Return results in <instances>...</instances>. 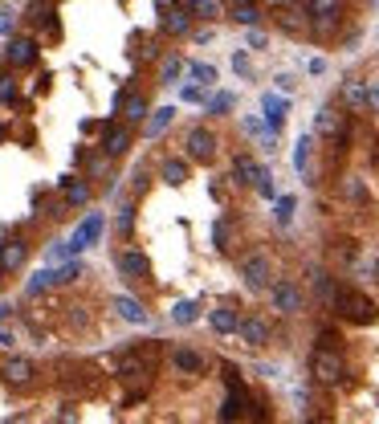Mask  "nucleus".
Wrapping results in <instances>:
<instances>
[{"mask_svg":"<svg viewBox=\"0 0 379 424\" xmlns=\"http://www.w3.org/2000/svg\"><path fill=\"white\" fill-rule=\"evenodd\" d=\"M330 306L339 310L346 323H359V326H371L379 318V306L367 298V294H359V290H334Z\"/></svg>","mask_w":379,"mask_h":424,"instance_id":"1","label":"nucleus"},{"mask_svg":"<svg viewBox=\"0 0 379 424\" xmlns=\"http://www.w3.org/2000/svg\"><path fill=\"white\" fill-rule=\"evenodd\" d=\"M310 375L318 384H339L346 375V363H343V355H339V347H318L310 355Z\"/></svg>","mask_w":379,"mask_h":424,"instance_id":"2","label":"nucleus"},{"mask_svg":"<svg viewBox=\"0 0 379 424\" xmlns=\"http://www.w3.org/2000/svg\"><path fill=\"white\" fill-rule=\"evenodd\" d=\"M78 274H82V265H78V261H69V265H62V269H37V274L29 277L25 294H29V298H37V294L53 290V286H62V281H74Z\"/></svg>","mask_w":379,"mask_h":424,"instance_id":"3","label":"nucleus"},{"mask_svg":"<svg viewBox=\"0 0 379 424\" xmlns=\"http://www.w3.org/2000/svg\"><path fill=\"white\" fill-rule=\"evenodd\" d=\"M314 130H318L322 139H330V143H343L346 139V114L334 111V106H322L318 118H314Z\"/></svg>","mask_w":379,"mask_h":424,"instance_id":"4","label":"nucleus"},{"mask_svg":"<svg viewBox=\"0 0 379 424\" xmlns=\"http://www.w3.org/2000/svg\"><path fill=\"white\" fill-rule=\"evenodd\" d=\"M241 277H245L249 290H269V257H265V253L241 257Z\"/></svg>","mask_w":379,"mask_h":424,"instance_id":"5","label":"nucleus"},{"mask_svg":"<svg viewBox=\"0 0 379 424\" xmlns=\"http://www.w3.org/2000/svg\"><path fill=\"white\" fill-rule=\"evenodd\" d=\"M183 147H188V155H192L196 163H213L216 135H213V130H204V127H192V130H188V139H183Z\"/></svg>","mask_w":379,"mask_h":424,"instance_id":"6","label":"nucleus"},{"mask_svg":"<svg viewBox=\"0 0 379 424\" xmlns=\"http://www.w3.org/2000/svg\"><path fill=\"white\" fill-rule=\"evenodd\" d=\"M102 225H106V221H102V212H90L82 225H78V233H74V237L66 241V245H69V253H82V249H90V245L102 237Z\"/></svg>","mask_w":379,"mask_h":424,"instance_id":"7","label":"nucleus"},{"mask_svg":"<svg viewBox=\"0 0 379 424\" xmlns=\"http://www.w3.org/2000/svg\"><path fill=\"white\" fill-rule=\"evenodd\" d=\"M306 16L318 29H334L343 16V0H306Z\"/></svg>","mask_w":379,"mask_h":424,"instance_id":"8","label":"nucleus"},{"mask_svg":"<svg viewBox=\"0 0 379 424\" xmlns=\"http://www.w3.org/2000/svg\"><path fill=\"white\" fill-rule=\"evenodd\" d=\"M37 62V41L33 37H13L9 41V65L13 69H29Z\"/></svg>","mask_w":379,"mask_h":424,"instance_id":"9","label":"nucleus"},{"mask_svg":"<svg viewBox=\"0 0 379 424\" xmlns=\"http://www.w3.org/2000/svg\"><path fill=\"white\" fill-rule=\"evenodd\" d=\"M269 294H273V306H278L281 314H298V310H302V290L290 286V281H273Z\"/></svg>","mask_w":379,"mask_h":424,"instance_id":"10","label":"nucleus"},{"mask_svg":"<svg viewBox=\"0 0 379 424\" xmlns=\"http://www.w3.org/2000/svg\"><path fill=\"white\" fill-rule=\"evenodd\" d=\"M127 147H131V130L123 127V123H111V127H106V135H102V151L115 160V155H123Z\"/></svg>","mask_w":379,"mask_h":424,"instance_id":"11","label":"nucleus"},{"mask_svg":"<svg viewBox=\"0 0 379 424\" xmlns=\"http://www.w3.org/2000/svg\"><path fill=\"white\" fill-rule=\"evenodd\" d=\"M0 375H4V379H9V384H29V379H33V363H29V359H21V355H13V359H4V367H0Z\"/></svg>","mask_w":379,"mask_h":424,"instance_id":"12","label":"nucleus"},{"mask_svg":"<svg viewBox=\"0 0 379 424\" xmlns=\"http://www.w3.org/2000/svg\"><path fill=\"white\" fill-rule=\"evenodd\" d=\"M118 269H123L127 277H147L151 261L143 257V253H135V249H123V253H118Z\"/></svg>","mask_w":379,"mask_h":424,"instance_id":"13","label":"nucleus"},{"mask_svg":"<svg viewBox=\"0 0 379 424\" xmlns=\"http://www.w3.org/2000/svg\"><path fill=\"white\" fill-rule=\"evenodd\" d=\"M237 335H241L249 347H261V342H269V326H265L261 318H241V323H237Z\"/></svg>","mask_w":379,"mask_h":424,"instance_id":"14","label":"nucleus"},{"mask_svg":"<svg viewBox=\"0 0 379 424\" xmlns=\"http://www.w3.org/2000/svg\"><path fill=\"white\" fill-rule=\"evenodd\" d=\"M261 172H265V167H257L253 155H237V160H232V176H237V184H253V188H257Z\"/></svg>","mask_w":379,"mask_h":424,"instance_id":"15","label":"nucleus"},{"mask_svg":"<svg viewBox=\"0 0 379 424\" xmlns=\"http://www.w3.org/2000/svg\"><path fill=\"white\" fill-rule=\"evenodd\" d=\"M115 310H118V318H127V323H135V326L147 323V310H143V302H135V298H127V294H118V298H115Z\"/></svg>","mask_w":379,"mask_h":424,"instance_id":"16","label":"nucleus"},{"mask_svg":"<svg viewBox=\"0 0 379 424\" xmlns=\"http://www.w3.org/2000/svg\"><path fill=\"white\" fill-rule=\"evenodd\" d=\"M188 25H192V21H188V13H183V9H164V13H159V29L171 33V37H183V33H188Z\"/></svg>","mask_w":379,"mask_h":424,"instance_id":"17","label":"nucleus"},{"mask_svg":"<svg viewBox=\"0 0 379 424\" xmlns=\"http://www.w3.org/2000/svg\"><path fill=\"white\" fill-rule=\"evenodd\" d=\"M171 363H176L183 375H200V372H204V355H200V351H192V347H180V351L171 355Z\"/></svg>","mask_w":379,"mask_h":424,"instance_id":"18","label":"nucleus"},{"mask_svg":"<svg viewBox=\"0 0 379 424\" xmlns=\"http://www.w3.org/2000/svg\"><path fill=\"white\" fill-rule=\"evenodd\" d=\"M208 318H213V330H216V335H232V330H237V323H241V314H237L232 306H216Z\"/></svg>","mask_w":379,"mask_h":424,"instance_id":"19","label":"nucleus"},{"mask_svg":"<svg viewBox=\"0 0 379 424\" xmlns=\"http://www.w3.org/2000/svg\"><path fill=\"white\" fill-rule=\"evenodd\" d=\"M21 261H25V245H21V241H4V245H0V269H4V274L21 269Z\"/></svg>","mask_w":379,"mask_h":424,"instance_id":"20","label":"nucleus"},{"mask_svg":"<svg viewBox=\"0 0 379 424\" xmlns=\"http://www.w3.org/2000/svg\"><path fill=\"white\" fill-rule=\"evenodd\" d=\"M232 21L253 29V25L261 21V4H257V0H237V4H232Z\"/></svg>","mask_w":379,"mask_h":424,"instance_id":"21","label":"nucleus"},{"mask_svg":"<svg viewBox=\"0 0 379 424\" xmlns=\"http://www.w3.org/2000/svg\"><path fill=\"white\" fill-rule=\"evenodd\" d=\"M62 196H66L69 204H78V208H82L86 200H90V188H86L78 176H62Z\"/></svg>","mask_w":379,"mask_h":424,"instance_id":"22","label":"nucleus"},{"mask_svg":"<svg viewBox=\"0 0 379 424\" xmlns=\"http://www.w3.org/2000/svg\"><path fill=\"white\" fill-rule=\"evenodd\" d=\"M343 102L351 106V111H367V82H346L343 86Z\"/></svg>","mask_w":379,"mask_h":424,"instance_id":"23","label":"nucleus"},{"mask_svg":"<svg viewBox=\"0 0 379 424\" xmlns=\"http://www.w3.org/2000/svg\"><path fill=\"white\" fill-rule=\"evenodd\" d=\"M147 375H151L147 355H127L123 359V379H147Z\"/></svg>","mask_w":379,"mask_h":424,"instance_id":"24","label":"nucleus"},{"mask_svg":"<svg viewBox=\"0 0 379 424\" xmlns=\"http://www.w3.org/2000/svg\"><path fill=\"white\" fill-rule=\"evenodd\" d=\"M171 118H176V111H171V106H159V111L147 118V139H159V135L171 127Z\"/></svg>","mask_w":379,"mask_h":424,"instance_id":"25","label":"nucleus"},{"mask_svg":"<svg viewBox=\"0 0 379 424\" xmlns=\"http://www.w3.org/2000/svg\"><path fill=\"white\" fill-rule=\"evenodd\" d=\"M265 123H269V130H278L285 123V102L278 94H265Z\"/></svg>","mask_w":379,"mask_h":424,"instance_id":"26","label":"nucleus"},{"mask_svg":"<svg viewBox=\"0 0 379 424\" xmlns=\"http://www.w3.org/2000/svg\"><path fill=\"white\" fill-rule=\"evenodd\" d=\"M123 114H127V123L147 118V98H143V94H127V98H123Z\"/></svg>","mask_w":379,"mask_h":424,"instance_id":"27","label":"nucleus"},{"mask_svg":"<svg viewBox=\"0 0 379 424\" xmlns=\"http://www.w3.org/2000/svg\"><path fill=\"white\" fill-rule=\"evenodd\" d=\"M196 318H200L196 302H176V310H171V323H176V326H192Z\"/></svg>","mask_w":379,"mask_h":424,"instance_id":"28","label":"nucleus"},{"mask_svg":"<svg viewBox=\"0 0 379 424\" xmlns=\"http://www.w3.org/2000/svg\"><path fill=\"white\" fill-rule=\"evenodd\" d=\"M310 135H302V139H298V147H294V167L298 172H302V176H310Z\"/></svg>","mask_w":379,"mask_h":424,"instance_id":"29","label":"nucleus"},{"mask_svg":"<svg viewBox=\"0 0 379 424\" xmlns=\"http://www.w3.org/2000/svg\"><path fill=\"white\" fill-rule=\"evenodd\" d=\"M278 25H281V29H285V33H302V29H306V16L298 13V9H281Z\"/></svg>","mask_w":379,"mask_h":424,"instance_id":"30","label":"nucleus"},{"mask_svg":"<svg viewBox=\"0 0 379 424\" xmlns=\"http://www.w3.org/2000/svg\"><path fill=\"white\" fill-rule=\"evenodd\" d=\"M164 179L171 184V188H176V184H183V179H188V163H183V160H167L164 163Z\"/></svg>","mask_w":379,"mask_h":424,"instance_id":"31","label":"nucleus"},{"mask_svg":"<svg viewBox=\"0 0 379 424\" xmlns=\"http://www.w3.org/2000/svg\"><path fill=\"white\" fill-rule=\"evenodd\" d=\"M188 74H192L200 86H213V82H216V69H213V65H204V62H192V65H188Z\"/></svg>","mask_w":379,"mask_h":424,"instance_id":"32","label":"nucleus"},{"mask_svg":"<svg viewBox=\"0 0 379 424\" xmlns=\"http://www.w3.org/2000/svg\"><path fill=\"white\" fill-rule=\"evenodd\" d=\"M192 13L196 16H220V0H192Z\"/></svg>","mask_w":379,"mask_h":424,"instance_id":"33","label":"nucleus"},{"mask_svg":"<svg viewBox=\"0 0 379 424\" xmlns=\"http://www.w3.org/2000/svg\"><path fill=\"white\" fill-rule=\"evenodd\" d=\"M294 221V196H281L278 200V225H290Z\"/></svg>","mask_w":379,"mask_h":424,"instance_id":"34","label":"nucleus"},{"mask_svg":"<svg viewBox=\"0 0 379 424\" xmlns=\"http://www.w3.org/2000/svg\"><path fill=\"white\" fill-rule=\"evenodd\" d=\"M115 225H118V233H131V228H135V208H131V204H123V208H118Z\"/></svg>","mask_w":379,"mask_h":424,"instance_id":"35","label":"nucleus"},{"mask_svg":"<svg viewBox=\"0 0 379 424\" xmlns=\"http://www.w3.org/2000/svg\"><path fill=\"white\" fill-rule=\"evenodd\" d=\"M180 74H183V62H180V57H167V62H164V82H176Z\"/></svg>","mask_w":379,"mask_h":424,"instance_id":"36","label":"nucleus"},{"mask_svg":"<svg viewBox=\"0 0 379 424\" xmlns=\"http://www.w3.org/2000/svg\"><path fill=\"white\" fill-rule=\"evenodd\" d=\"M208 111H213V114H225V111H232V94H216L213 102H208Z\"/></svg>","mask_w":379,"mask_h":424,"instance_id":"37","label":"nucleus"},{"mask_svg":"<svg viewBox=\"0 0 379 424\" xmlns=\"http://www.w3.org/2000/svg\"><path fill=\"white\" fill-rule=\"evenodd\" d=\"M0 102H17V86H13V78H0Z\"/></svg>","mask_w":379,"mask_h":424,"instance_id":"38","label":"nucleus"},{"mask_svg":"<svg viewBox=\"0 0 379 424\" xmlns=\"http://www.w3.org/2000/svg\"><path fill=\"white\" fill-rule=\"evenodd\" d=\"M367 106L379 114V82H367Z\"/></svg>","mask_w":379,"mask_h":424,"instance_id":"39","label":"nucleus"},{"mask_svg":"<svg viewBox=\"0 0 379 424\" xmlns=\"http://www.w3.org/2000/svg\"><path fill=\"white\" fill-rule=\"evenodd\" d=\"M346 192L355 196V200H363V196H367V192H363V184H359V179H346Z\"/></svg>","mask_w":379,"mask_h":424,"instance_id":"40","label":"nucleus"},{"mask_svg":"<svg viewBox=\"0 0 379 424\" xmlns=\"http://www.w3.org/2000/svg\"><path fill=\"white\" fill-rule=\"evenodd\" d=\"M183 98H188V102H200V98H204V86H188V90H183Z\"/></svg>","mask_w":379,"mask_h":424,"instance_id":"41","label":"nucleus"},{"mask_svg":"<svg viewBox=\"0 0 379 424\" xmlns=\"http://www.w3.org/2000/svg\"><path fill=\"white\" fill-rule=\"evenodd\" d=\"M249 45H253V49H265V33L253 29V33H249Z\"/></svg>","mask_w":379,"mask_h":424,"instance_id":"42","label":"nucleus"},{"mask_svg":"<svg viewBox=\"0 0 379 424\" xmlns=\"http://www.w3.org/2000/svg\"><path fill=\"white\" fill-rule=\"evenodd\" d=\"M232 65H237L241 74H249V57H245V53H237V57H232Z\"/></svg>","mask_w":379,"mask_h":424,"instance_id":"43","label":"nucleus"},{"mask_svg":"<svg viewBox=\"0 0 379 424\" xmlns=\"http://www.w3.org/2000/svg\"><path fill=\"white\" fill-rule=\"evenodd\" d=\"M9 29H13V16H9V13H0V33H9Z\"/></svg>","mask_w":379,"mask_h":424,"instance_id":"44","label":"nucleus"},{"mask_svg":"<svg viewBox=\"0 0 379 424\" xmlns=\"http://www.w3.org/2000/svg\"><path fill=\"white\" fill-rule=\"evenodd\" d=\"M0 135H4V127H0Z\"/></svg>","mask_w":379,"mask_h":424,"instance_id":"45","label":"nucleus"}]
</instances>
